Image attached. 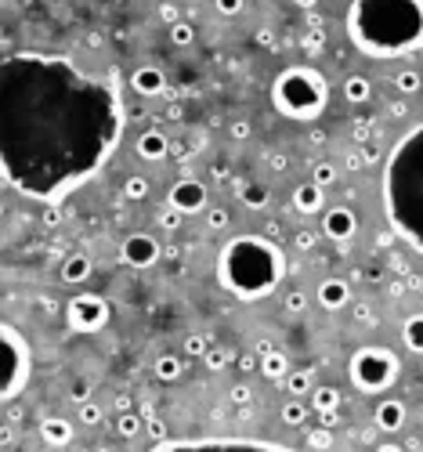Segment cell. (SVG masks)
Listing matches in <instances>:
<instances>
[{"label": "cell", "mask_w": 423, "mask_h": 452, "mask_svg": "<svg viewBox=\"0 0 423 452\" xmlns=\"http://www.w3.org/2000/svg\"><path fill=\"white\" fill-rule=\"evenodd\" d=\"M124 105L116 80H98L62 54L11 51L0 66L4 181L54 203L95 177L119 145Z\"/></svg>", "instance_id": "cell-1"}, {"label": "cell", "mask_w": 423, "mask_h": 452, "mask_svg": "<svg viewBox=\"0 0 423 452\" xmlns=\"http://www.w3.org/2000/svg\"><path fill=\"white\" fill-rule=\"evenodd\" d=\"M347 37L362 54L395 58L423 47V0H355Z\"/></svg>", "instance_id": "cell-2"}, {"label": "cell", "mask_w": 423, "mask_h": 452, "mask_svg": "<svg viewBox=\"0 0 423 452\" xmlns=\"http://www.w3.org/2000/svg\"><path fill=\"white\" fill-rule=\"evenodd\" d=\"M383 206L391 228L423 254V124L391 148L383 170Z\"/></svg>", "instance_id": "cell-3"}, {"label": "cell", "mask_w": 423, "mask_h": 452, "mask_svg": "<svg viewBox=\"0 0 423 452\" xmlns=\"http://www.w3.org/2000/svg\"><path fill=\"white\" fill-rule=\"evenodd\" d=\"M286 261L264 235H235L218 257V279L239 300H261L279 286Z\"/></svg>", "instance_id": "cell-4"}, {"label": "cell", "mask_w": 423, "mask_h": 452, "mask_svg": "<svg viewBox=\"0 0 423 452\" xmlns=\"http://www.w3.org/2000/svg\"><path fill=\"white\" fill-rule=\"evenodd\" d=\"M271 102L290 119H315L329 102L326 76L311 66H290L271 83Z\"/></svg>", "instance_id": "cell-5"}, {"label": "cell", "mask_w": 423, "mask_h": 452, "mask_svg": "<svg viewBox=\"0 0 423 452\" xmlns=\"http://www.w3.org/2000/svg\"><path fill=\"white\" fill-rule=\"evenodd\" d=\"M398 380V355L387 347H358L351 358V383L366 395H380Z\"/></svg>", "instance_id": "cell-6"}, {"label": "cell", "mask_w": 423, "mask_h": 452, "mask_svg": "<svg viewBox=\"0 0 423 452\" xmlns=\"http://www.w3.org/2000/svg\"><path fill=\"white\" fill-rule=\"evenodd\" d=\"M29 380V344L11 322L0 326V398L11 402Z\"/></svg>", "instance_id": "cell-7"}, {"label": "cell", "mask_w": 423, "mask_h": 452, "mask_svg": "<svg viewBox=\"0 0 423 452\" xmlns=\"http://www.w3.org/2000/svg\"><path fill=\"white\" fill-rule=\"evenodd\" d=\"M66 315H69V326L76 333H98V329H105V322H109V304L98 293H76L69 300Z\"/></svg>", "instance_id": "cell-8"}, {"label": "cell", "mask_w": 423, "mask_h": 452, "mask_svg": "<svg viewBox=\"0 0 423 452\" xmlns=\"http://www.w3.org/2000/svg\"><path fill=\"white\" fill-rule=\"evenodd\" d=\"M160 243L148 232H134V235H127L124 239V246H119V257H124V264H131V268H153L156 261H160Z\"/></svg>", "instance_id": "cell-9"}, {"label": "cell", "mask_w": 423, "mask_h": 452, "mask_svg": "<svg viewBox=\"0 0 423 452\" xmlns=\"http://www.w3.org/2000/svg\"><path fill=\"white\" fill-rule=\"evenodd\" d=\"M170 206L181 214H199L206 210V185L196 177H181L177 185H170Z\"/></svg>", "instance_id": "cell-10"}, {"label": "cell", "mask_w": 423, "mask_h": 452, "mask_svg": "<svg viewBox=\"0 0 423 452\" xmlns=\"http://www.w3.org/2000/svg\"><path fill=\"white\" fill-rule=\"evenodd\" d=\"M322 232L333 239V243H347V239L358 232V218H355V210L347 206H329L326 214H322Z\"/></svg>", "instance_id": "cell-11"}, {"label": "cell", "mask_w": 423, "mask_h": 452, "mask_svg": "<svg viewBox=\"0 0 423 452\" xmlns=\"http://www.w3.org/2000/svg\"><path fill=\"white\" fill-rule=\"evenodd\" d=\"M131 87L138 90L141 98H153V95H163L167 76H163V69H156V66H141V69H134Z\"/></svg>", "instance_id": "cell-12"}, {"label": "cell", "mask_w": 423, "mask_h": 452, "mask_svg": "<svg viewBox=\"0 0 423 452\" xmlns=\"http://www.w3.org/2000/svg\"><path fill=\"white\" fill-rule=\"evenodd\" d=\"M134 148H138V156H141V160L160 163V160L170 153V141H167V134H163V131H156V127H153V131H141V138H138V145H134Z\"/></svg>", "instance_id": "cell-13"}, {"label": "cell", "mask_w": 423, "mask_h": 452, "mask_svg": "<svg viewBox=\"0 0 423 452\" xmlns=\"http://www.w3.org/2000/svg\"><path fill=\"white\" fill-rule=\"evenodd\" d=\"M347 300H351V286H347L344 279H322V286H318V304H322L326 311H340Z\"/></svg>", "instance_id": "cell-14"}, {"label": "cell", "mask_w": 423, "mask_h": 452, "mask_svg": "<svg viewBox=\"0 0 423 452\" xmlns=\"http://www.w3.org/2000/svg\"><path fill=\"white\" fill-rule=\"evenodd\" d=\"M322 203H326V192H322L318 181H304V185H297V192H293V206L300 210V214H318Z\"/></svg>", "instance_id": "cell-15"}, {"label": "cell", "mask_w": 423, "mask_h": 452, "mask_svg": "<svg viewBox=\"0 0 423 452\" xmlns=\"http://www.w3.org/2000/svg\"><path fill=\"white\" fill-rule=\"evenodd\" d=\"M373 420H376L380 431H402V424H405V405H402L398 398H383V402L376 405Z\"/></svg>", "instance_id": "cell-16"}, {"label": "cell", "mask_w": 423, "mask_h": 452, "mask_svg": "<svg viewBox=\"0 0 423 452\" xmlns=\"http://www.w3.org/2000/svg\"><path fill=\"white\" fill-rule=\"evenodd\" d=\"M40 438L47 445H69L73 441V424H69V420H62V416H47L44 424H40Z\"/></svg>", "instance_id": "cell-17"}, {"label": "cell", "mask_w": 423, "mask_h": 452, "mask_svg": "<svg viewBox=\"0 0 423 452\" xmlns=\"http://www.w3.org/2000/svg\"><path fill=\"white\" fill-rule=\"evenodd\" d=\"M90 271H95L90 257H87V254H73V257H66V264H62V282L80 286V282H87V279H90Z\"/></svg>", "instance_id": "cell-18"}, {"label": "cell", "mask_w": 423, "mask_h": 452, "mask_svg": "<svg viewBox=\"0 0 423 452\" xmlns=\"http://www.w3.org/2000/svg\"><path fill=\"white\" fill-rule=\"evenodd\" d=\"M261 373H264L268 380H282V376L290 373V358H286L282 351L271 347L268 355H261Z\"/></svg>", "instance_id": "cell-19"}, {"label": "cell", "mask_w": 423, "mask_h": 452, "mask_svg": "<svg viewBox=\"0 0 423 452\" xmlns=\"http://www.w3.org/2000/svg\"><path fill=\"white\" fill-rule=\"evenodd\" d=\"M402 340L412 355H423V311L419 315H409L405 326H402Z\"/></svg>", "instance_id": "cell-20"}, {"label": "cell", "mask_w": 423, "mask_h": 452, "mask_svg": "<svg viewBox=\"0 0 423 452\" xmlns=\"http://www.w3.org/2000/svg\"><path fill=\"white\" fill-rule=\"evenodd\" d=\"M344 98H347L351 105L369 102V98H373V83H369L366 76H347V80H344Z\"/></svg>", "instance_id": "cell-21"}, {"label": "cell", "mask_w": 423, "mask_h": 452, "mask_svg": "<svg viewBox=\"0 0 423 452\" xmlns=\"http://www.w3.org/2000/svg\"><path fill=\"white\" fill-rule=\"evenodd\" d=\"M282 383H286V395H293V398H304V395H311V373L308 369H290L286 376H282Z\"/></svg>", "instance_id": "cell-22"}, {"label": "cell", "mask_w": 423, "mask_h": 452, "mask_svg": "<svg viewBox=\"0 0 423 452\" xmlns=\"http://www.w3.org/2000/svg\"><path fill=\"white\" fill-rule=\"evenodd\" d=\"M308 412H311V405H304L300 398H290V402L282 405V424H286V427H304V424H308Z\"/></svg>", "instance_id": "cell-23"}, {"label": "cell", "mask_w": 423, "mask_h": 452, "mask_svg": "<svg viewBox=\"0 0 423 452\" xmlns=\"http://www.w3.org/2000/svg\"><path fill=\"white\" fill-rule=\"evenodd\" d=\"M311 409H340V391L337 387H311Z\"/></svg>", "instance_id": "cell-24"}, {"label": "cell", "mask_w": 423, "mask_h": 452, "mask_svg": "<svg viewBox=\"0 0 423 452\" xmlns=\"http://www.w3.org/2000/svg\"><path fill=\"white\" fill-rule=\"evenodd\" d=\"M181 373H185V362H181L177 355H160V358H156V376H160V380L170 383V380H177Z\"/></svg>", "instance_id": "cell-25"}, {"label": "cell", "mask_w": 423, "mask_h": 452, "mask_svg": "<svg viewBox=\"0 0 423 452\" xmlns=\"http://www.w3.org/2000/svg\"><path fill=\"white\" fill-rule=\"evenodd\" d=\"M239 199H243V206H250V210H264L271 192L264 185H243V189H239Z\"/></svg>", "instance_id": "cell-26"}, {"label": "cell", "mask_w": 423, "mask_h": 452, "mask_svg": "<svg viewBox=\"0 0 423 452\" xmlns=\"http://www.w3.org/2000/svg\"><path fill=\"white\" fill-rule=\"evenodd\" d=\"M141 424H145V420L138 416V412H119L116 416V431H119V438H138L141 434Z\"/></svg>", "instance_id": "cell-27"}, {"label": "cell", "mask_w": 423, "mask_h": 452, "mask_svg": "<svg viewBox=\"0 0 423 452\" xmlns=\"http://www.w3.org/2000/svg\"><path fill=\"white\" fill-rule=\"evenodd\" d=\"M192 40H196V25H192V22L181 18V22L170 25V44H174V47H189Z\"/></svg>", "instance_id": "cell-28"}, {"label": "cell", "mask_w": 423, "mask_h": 452, "mask_svg": "<svg viewBox=\"0 0 423 452\" xmlns=\"http://www.w3.org/2000/svg\"><path fill=\"white\" fill-rule=\"evenodd\" d=\"M395 87L402 90V95H416V90H423V73H416V69H402V73L395 76Z\"/></svg>", "instance_id": "cell-29"}, {"label": "cell", "mask_w": 423, "mask_h": 452, "mask_svg": "<svg viewBox=\"0 0 423 452\" xmlns=\"http://www.w3.org/2000/svg\"><path fill=\"white\" fill-rule=\"evenodd\" d=\"M124 196H127V199H134V203H138V199H145V196H148V177H141V174L127 177V181H124Z\"/></svg>", "instance_id": "cell-30"}, {"label": "cell", "mask_w": 423, "mask_h": 452, "mask_svg": "<svg viewBox=\"0 0 423 452\" xmlns=\"http://www.w3.org/2000/svg\"><path fill=\"white\" fill-rule=\"evenodd\" d=\"M80 424H83V427H98V424H102V409L90 402V398L80 402Z\"/></svg>", "instance_id": "cell-31"}, {"label": "cell", "mask_w": 423, "mask_h": 452, "mask_svg": "<svg viewBox=\"0 0 423 452\" xmlns=\"http://www.w3.org/2000/svg\"><path fill=\"white\" fill-rule=\"evenodd\" d=\"M203 362H206V369H214V373H221V369L228 366L232 358H228V351H225V347H210V351L203 355Z\"/></svg>", "instance_id": "cell-32"}, {"label": "cell", "mask_w": 423, "mask_h": 452, "mask_svg": "<svg viewBox=\"0 0 423 452\" xmlns=\"http://www.w3.org/2000/svg\"><path fill=\"white\" fill-rule=\"evenodd\" d=\"M210 351V340L203 337V333H192V337H185V355L189 358H203Z\"/></svg>", "instance_id": "cell-33"}, {"label": "cell", "mask_w": 423, "mask_h": 452, "mask_svg": "<svg viewBox=\"0 0 423 452\" xmlns=\"http://www.w3.org/2000/svg\"><path fill=\"white\" fill-rule=\"evenodd\" d=\"M311 181H318V185L326 189V185H333V181H337V167L333 163H315V174H311Z\"/></svg>", "instance_id": "cell-34"}, {"label": "cell", "mask_w": 423, "mask_h": 452, "mask_svg": "<svg viewBox=\"0 0 423 452\" xmlns=\"http://www.w3.org/2000/svg\"><path fill=\"white\" fill-rule=\"evenodd\" d=\"M282 308H286L290 315H300V311L308 308V297L300 293V290H293V293H286V300H282Z\"/></svg>", "instance_id": "cell-35"}, {"label": "cell", "mask_w": 423, "mask_h": 452, "mask_svg": "<svg viewBox=\"0 0 423 452\" xmlns=\"http://www.w3.org/2000/svg\"><path fill=\"white\" fill-rule=\"evenodd\" d=\"M243 4H246V0H214V8H218L225 18H235L239 11H243Z\"/></svg>", "instance_id": "cell-36"}, {"label": "cell", "mask_w": 423, "mask_h": 452, "mask_svg": "<svg viewBox=\"0 0 423 452\" xmlns=\"http://www.w3.org/2000/svg\"><path fill=\"white\" fill-rule=\"evenodd\" d=\"M206 225L214 228V232H221V228L228 225V210H221V206H214V210H206Z\"/></svg>", "instance_id": "cell-37"}, {"label": "cell", "mask_w": 423, "mask_h": 452, "mask_svg": "<svg viewBox=\"0 0 423 452\" xmlns=\"http://www.w3.org/2000/svg\"><path fill=\"white\" fill-rule=\"evenodd\" d=\"M181 218H185V214H181V210H174V206H167V210H163V214H160V228H167V232H174V228L181 225Z\"/></svg>", "instance_id": "cell-38"}, {"label": "cell", "mask_w": 423, "mask_h": 452, "mask_svg": "<svg viewBox=\"0 0 423 452\" xmlns=\"http://www.w3.org/2000/svg\"><path fill=\"white\" fill-rule=\"evenodd\" d=\"M228 398H232L235 405H250V398H254V391H250L246 383H235V387L228 391Z\"/></svg>", "instance_id": "cell-39"}, {"label": "cell", "mask_w": 423, "mask_h": 452, "mask_svg": "<svg viewBox=\"0 0 423 452\" xmlns=\"http://www.w3.org/2000/svg\"><path fill=\"white\" fill-rule=\"evenodd\" d=\"M308 445H311V448H329V445H333V438H329V427L311 431V434H308Z\"/></svg>", "instance_id": "cell-40"}, {"label": "cell", "mask_w": 423, "mask_h": 452, "mask_svg": "<svg viewBox=\"0 0 423 452\" xmlns=\"http://www.w3.org/2000/svg\"><path fill=\"white\" fill-rule=\"evenodd\" d=\"M160 18H163L167 25L181 22V11H177V4H170V0H163V4H160Z\"/></svg>", "instance_id": "cell-41"}, {"label": "cell", "mask_w": 423, "mask_h": 452, "mask_svg": "<svg viewBox=\"0 0 423 452\" xmlns=\"http://www.w3.org/2000/svg\"><path fill=\"white\" fill-rule=\"evenodd\" d=\"M315 416H318V424H322V427H329V431H333V427L340 424V412H337V409H322V412H315Z\"/></svg>", "instance_id": "cell-42"}, {"label": "cell", "mask_w": 423, "mask_h": 452, "mask_svg": "<svg viewBox=\"0 0 423 452\" xmlns=\"http://www.w3.org/2000/svg\"><path fill=\"white\" fill-rule=\"evenodd\" d=\"M228 134H232L235 141H246V138H250V124H246V119H235V124L228 127Z\"/></svg>", "instance_id": "cell-43"}, {"label": "cell", "mask_w": 423, "mask_h": 452, "mask_svg": "<svg viewBox=\"0 0 423 452\" xmlns=\"http://www.w3.org/2000/svg\"><path fill=\"white\" fill-rule=\"evenodd\" d=\"M315 232H297V250H315Z\"/></svg>", "instance_id": "cell-44"}, {"label": "cell", "mask_w": 423, "mask_h": 452, "mask_svg": "<svg viewBox=\"0 0 423 452\" xmlns=\"http://www.w3.org/2000/svg\"><path fill=\"white\" fill-rule=\"evenodd\" d=\"M239 369H243V373L261 369V358H257V355H239Z\"/></svg>", "instance_id": "cell-45"}, {"label": "cell", "mask_w": 423, "mask_h": 452, "mask_svg": "<svg viewBox=\"0 0 423 452\" xmlns=\"http://www.w3.org/2000/svg\"><path fill=\"white\" fill-rule=\"evenodd\" d=\"M90 398V383L87 380H76L73 383V402H87Z\"/></svg>", "instance_id": "cell-46"}, {"label": "cell", "mask_w": 423, "mask_h": 452, "mask_svg": "<svg viewBox=\"0 0 423 452\" xmlns=\"http://www.w3.org/2000/svg\"><path fill=\"white\" fill-rule=\"evenodd\" d=\"M355 319H358L362 326H369V322H376V319H373V308H369V304H355Z\"/></svg>", "instance_id": "cell-47"}, {"label": "cell", "mask_w": 423, "mask_h": 452, "mask_svg": "<svg viewBox=\"0 0 423 452\" xmlns=\"http://www.w3.org/2000/svg\"><path fill=\"white\" fill-rule=\"evenodd\" d=\"M257 44L264 51H275V37H271V29H257Z\"/></svg>", "instance_id": "cell-48"}, {"label": "cell", "mask_w": 423, "mask_h": 452, "mask_svg": "<svg viewBox=\"0 0 423 452\" xmlns=\"http://www.w3.org/2000/svg\"><path fill=\"white\" fill-rule=\"evenodd\" d=\"M304 51H322V33H311V37H304Z\"/></svg>", "instance_id": "cell-49"}, {"label": "cell", "mask_w": 423, "mask_h": 452, "mask_svg": "<svg viewBox=\"0 0 423 452\" xmlns=\"http://www.w3.org/2000/svg\"><path fill=\"white\" fill-rule=\"evenodd\" d=\"M148 431H153V438H163V424H160V420H148Z\"/></svg>", "instance_id": "cell-50"}, {"label": "cell", "mask_w": 423, "mask_h": 452, "mask_svg": "<svg viewBox=\"0 0 423 452\" xmlns=\"http://www.w3.org/2000/svg\"><path fill=\"white\" fill-rule=\"evenodd\" d=\"M405 112H409L405 102H395V105H391V116H405Z\"/></svg>", "instance_id": "cell-51"}, {"label": "cell", "mask_w": 423, "mask_h": 452, "mask_svg": "<svg viewBox=\"0 0 423 452\" xmlns=\"http://www.w3.org/2000/svg\"><path fill=\"white\" fill-rule=\"evenodd\" d=\"M116 409H119V412H127V409H131V398H127V395H119V398H116Z\"/></svg>", "instance_id": "cell-52"}, {"label": "cell", "mask_w": 423, "mask_h": 452, "mask_svg": "<svg viewBox=\"0 0 423 452\" xmlns=\"http://www.w3.org/2000/svg\"><path fill=\"white\" fill-rule=\"evenodd\" d=\"M293 4H297V8H304V11H311V8L318 4V0H293Z\"/></svg>", "instance_id": "cell-53"}, {"label": "cell", "mask_w": 423, "mask_h": 452, "mask_svg": "<svg viewBox=\"0 0 423 452\" xmlns=\"http://www.w3.org/2000/svg\"><path fill=\"white\" fill-rule=\"evenodd\" d=\"M271 170H286V160L282 156H271Z\"/></svg>", "instance_id": "cell-54"}]
</instances>
